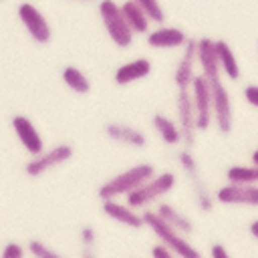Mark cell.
I'll list each match as a JSON object with an SVG mask.
<instances>
[{
  "mask_svg": "<svg viewBox=\"0 0 258 258\" xmlns=\"http://www.w3.org/2000/svg\"><path fill=\"white\" fill-rule=\"evenodd\" d=\"M216 54H218L220 71L230 81H238L240 79V64H238V58H236L234 48L230 46V42L224 40V38H218L216 40Z\"/></svg>",
  "mask_w": 258,
  "mask_h": 258,
  "instance_id": "21",
  "label": "cell"
},
{
  "mask_svg": "<svg viewBox=\"0 0 258 258\" xmlns=\"http://www.w3.org/2000/svg\"><path fill=\"white\" fill-rule=\"evenodd\" d=\"M157 171L151 163H137V165L109 177L105 183H101L97 189V196L101 198V202L103 200H119L121 196H129L131 191H135L139 185H143Z\"/></svg>",
  "mask_w": 258,
  "mask_h": 258,
  "instance_id": "1",
  "label": "cell"
},
{
  "mask_svg": "<svg viewBox=\"0 0 258 258\" xmlns=\"http://www.w3.org/2000/svg\"><path fill=\"white\" fill-rule=\"evenodd\" d=\"M121 6V12H123V18L125 22L129 24V28L133 30V34H147L151 30V20L149 16L143 12L141 6H137L135 0H125Z\"/></svg>",
  "mask_w": 258,
  "mask_h": 258,
  "instance_id": "20",
  "label": "cell"
},
{
  "mask_svg": "<svg viewBox=\"0 0 258 258\" xmlns=\"http://www.w3.org/2000/svg\"><path fill=\"white\" fill-rule=\"evenodd\" d=\"M97 12L101 16V22L105 26V32L109 34L111 42L119 48H129L133 44V30L129 28V24L123 18L121 6L115 0H99Z\"/></svg>",
  "mask_w": 258,
  "mask_h": 258,
  "instance_id": "4",
  "label": "cell"
},
{
  "mask_svg": "<svg viewBox=\"0 0 258 258\" xmlns=\"http://www.w3.org/2000/svg\"><path fill=\"white\" fill-rule=\"evenodd\" d=\"M26 252H28V250H26L20 242L10 240V242H6V244L2 246V250H0V258H24Z\"/></svg>",
  "mask_w": 258,
  "mask_h": 258,
  "instance_id": "27",
  "label": "cell"
},
{
  "mask_svg": "<svg viewBox=\"0 0 258 258\" xmlns=\"http://www.w3.org/2000/svg\"><path fill=\"white\" fill-rule=\"evenodd\" d=\"M79 240H81V246L95 248V244H97V230L93 226H83L81 232H79Z\"/></svg>",
  "mask_w": 258,
  "mask_h": 258,
  "instance_id": "28",
  "label": "cell"
},
{
  "mask_svg": "<svg viewBox=\"0 0 258 258\" xmlns=\"http://www.w3.org/2000/svg\"><path fill=\"white\" fill-rule=\"evenodd\" d=\"M248 230H250V236H252L254 240H258V218L250 222V226H248Z\"/></svg>",
  "mask_w": 258,
  "mask_h": 258,
  "instance_id": "33",
  "label": "cell"
},
{
  "mask_svg": "<svg viewBox=\"0 0 258 258\" xmlns=\"http://www.w3.org/2000/svg\"><path fill=\"white\" fill-rule=\"evenodd\" d=\"M16 14H18L22 26L26 28V32L30 34V38H32L34 42H38V44L50 42V38H52V28H50L48 20L44 18V14H42L34 4H30V2L18 4Z\"/></svg>",
  "mask_w": 258,
  "mask_h": 258,
  "instance_id": "9",
  "label": "cell"
},
{
  "mask_svg": "<svg viewBox=\"0 0 258 258\" xmlns=\"http://www.w3.org/2000/svg\"><path fill=\"white\" fill-rule=\"evenodd\" d=\"M177 183V177L173 171H161L155 173L151 179H147L143 185H139L135 191L125 196V204L133 210H145L147 206L159 202L163 196H167Z\"/></svg>",
  "mask_w": 258,
  "mask_h": 258,
  "instance_id": "3",
  "label": "cell"
},
{
  "mask_svg": "<svg viewBox=\"0 0 258 258\" xmlns=\"http://www.w3.org/2000/svg\"><path fill=\"white\" fill-rule=\"evenodd\" d=\"M143 222L145 226L153 232V236L163 244L167 246L177 258H202V252L187 240V236L179 234L177 230H173L169 224H165L155 210H143Z\"/></svg>",
  "mask_w": 258,
  "mask_h": 258,
  "instance_id": "2",
  "label": "cell"
},
{
  "mask_svg": "<svg viewBox=\"0 0 258 258\" xmlns=\"http://www.w3.org/2000/svg\"><path fill=\"white\" fill-rule=\"evenodd\" d=\"M103 131L111 141H117V143H123V145L135 147V149H143L147 145V135L141 129H137L133 125H127V123L111 121L103 127Z\"/></svg>",
  "mask_w": 258,
  "mask_h": 258,
  "instance_id": "16",
  "label": "cell"
},
{
  "mask_svg": "<svg viewBox=\"0 0 258 258\" xmlns=\"http://www.w3.org/2000/svg\"><path fill=\"white\" fill-rule=\"evenodd\" d=\"M218 204L224 206H250L258 208V185L248 183H226L214 194Z\"/></svg>",
  "mask_w": 258,
  "mask_h": 258,
  "instance_id": "12",
  "label": "cell"
},
{
  "mask_svg": "<svg viewBox=\"0 0 258 258\" xmlns=\"http://www.w3.org/2000/svg\"><path fill=\"white\" fill-rule=\"evenodd\" d=\"M256 54H258V42H256Z\"/></svg>",
  "mask_w": 258,
  "mask_h": 258,
  "instance_id": "35",
  "label": "cell"
},
{
  "mask_svg": "<svg viewBox=\"0 0 258 258\" xmlns=\"http://www.w3.org/2000/svg\"><path fill=\"white\" fill-rule=\"evenodd\" d=\"M135 2H137V6L143 8V12L149 16L151 22H155V24H159V26L163 24V20H165V12H163L159 0H135Z\"/></svg>",
  "mask_w": 258,
  "mask_h": 258,
  "instance_id": "26",
  "label": "cell"
},
{
  "mask_svg": "<svg viewBox=\"0 0 258 258\" xmlns=\"http://www.w3.org/2000/svg\"><path fill=\"white\" fill-rule=\"evenodd\" d=\"M210 258H232V256H230V252H228V248L224 244L214 242L210 246Z\"/></svg>",
  "mask_w": 258,
  "mask_h": 258,
  "instance_id": "31",
  "label": "cell"
},
{
  "mask_svg": "<svg viewBox=\"0 0 258 258\" xmlns=\"http://www.w3.org/2000/svg\"><path fill=\"white\" fill-rule=\"evenodd\" d=\"M73 145L69 143H58V145H52L50 149H44L40 155L32 157L30 161H26L24 165V173L28 177H40L42 173L67 163L71 157H73Z\"/></svg>",
  "mask_w": 258,
  "mask_h": 258,
  "instance_id": "7",
  "label": "cell"
},
{
  "mask_svg": "<svg viewBox=\"0 0 258 258\" xmlns=\"http://www.w3.org/2000/svg\"><path fill=\"white\" fill-rule=\"evenodd\" d=\"M177 163L181 167V171L187 175L189 183H191V189H194V198H196V206L200 212L204 214H210L214 210V204H216V198L210 194V189L206 187V183L202 181L200 177V165L191 153V149H179L177 151Z\"/></svg>",
  "mask_w": 258,
  "mask_h": 258,
  "instance_id": "5",
  "label": "cell"
},
{
  "mask_svg": "<svg viewBox=\"0 0 258 258\" xmlns=\"http://www.w3.org/2000/svg\"><path fill=\"white\" fill-rule=\"evenodd\" d=\"M244 99L248 105L258 109V85H246L244 87Z\"/></svg>",
  "mask_w": 258,
  "mask_h": 258,
  "instance_id": "30",
  "label": "cell"
},
{
  "mask_svg": "<svg viewBox=\"0 0 258 258\" xmlns=\"http://www.w3.org/2000/svg\"><path fill=\"white\" fill-rule=\"evenodd\" d=\"M101 212L107 218H111L113 222H117L121 226H127V228H133V230H139V228L145 226L143 214L133 210L127 204H121L119 200H103L101 202Z\"/></svg>",
  "mask_w": 258,
  "mask_h": 258,
  "instance_id": "15",
  "label": "cell"
},
{
  "mask_svg": "<svg viewBox=\"0 0 258 258\" xmlns=\"http://www.w3.org/2000/svg\"><path fill=\"white\" fill-rule=\"evenodd\" d=\"M250 161H252L254 165H258V149H254V151H252V155H250Z\"/></svg>",
  "mask_w": 258,
  "mask_h": 258,
  "instance_id": "34",
  "label": "cell"
},
{
  "mask_svg": "<svg viewBox=\"0 0 258 258\" xmlns=\"http://www.w3.org/2000/svg\"><path fill=\"white\" fill-rule=\"evenodd\" d=\"M187 34L177 26H157L145 34V40L153 48H183L187 42Z\"/></svg>",
  "mask_w": 258,
  "mask_h": 258,
  "instance_id": "17",
  "label": "cell"
},
{
  "mask_svg": "<svg viewBox=\"0 0 258 258\" xmlns=\"http://www.w3.org/2000/svg\"><path fill=\"white\" fill-rule=\"evenodd\" d=\"M149 254H151V258H177V256H175V254H173V252H171L167 246H163L161 242L153 244Z\"/></svg>",
  "mask_w": 258,
  "mask_h": 258,
  "instance_id": "29",
  "label": "cell"
},
{
  "mask_svg": "<svg viewBox=\"0 0 258 258\" xmlns=\"http://www.w3.org/2000/svg\"><path fill=\"white\" fill-rule=\"evenodd\" d=\"M198 64L202 69V77L212 85L222 81V71H220V62H218V54H216V40L214 38H198Z\"/></svg>",
  "mask_w": 258,
  "mask_h": 258,
  "instance_id": "14",
  "label": "cell"
},
{
  "mask_svg": "<svg viewBox=\"0 0 258 258\" xmlns=\"http://www.w3.org/2000/svg\"><path fill=\"white\" fill-rule=\"evenodd\" d=\"M26 250L32 258H64L60 252H56L52 246H48L42 240H28Z\"/></svg>",
  "mask_w": 258,
  "mask_h": 258,
  "instance_id": "25",
  "label": "cell"
},
{
  "mask_svg": "<svg viewBox=\"0 0 258 258\" xmlns=\"http://www.w3.org/2000/svg\"><path fill=\"white\" fill-rule=\"evenodd\" d=\"M157 216L165 222V224H169L173 230H177L179 234H183V236H189L196 228H194V222H191V218L187 216V214H183L181 210H177L173 204H169V202H159L157 204Z\"/></svg>",
  "mask_w": 258,
  "mask_h": 258,
  "instance_id": "19",
  "label": "cell"
},
{
  "mask_svg": "<svg viewBox=\"0 0 258 258\" xmlns=\"http://www.w3.org/2000/svg\"><path fill=\"white\" fill-rule=\"evenodd\" d=\"M226 179L230 183L258 185V165H232L226 169Z\"/></svg>",
  "mask_w": 258,
  "mask_h": 258,
  "instance_id": "24",
  "label": "cell"
},
{
  "mask_svg": "<svg viewBox=\"0 0 258 258\" xmlns=\"http://www.w3.org/2000/svg\"><path fill=\"white\" fill-rule=\"evenodd\" d=\"M194 111H196V125L198 131H208L210 125L214 123V113H212V87L210 83L202 77L196 75L191 87H189Z\"/></svg>",
  "mask_w": 258,
  "mask_h": 258,
  "instance_id": "6",
  "label": "cell"
},
{
  "mask_svg": "<svg viewBox=\"0 0 258 258\" xmlns=\"http://www.w3.org/2000/svg\"><path fill=\"white\" fill-rule=\"evenodd\" d=\"M196 64H198V38H187L181 56L173 71V81L177 91H189L194 79H196Z\"/></svg>",
  "mask_w": 258,
  "mask_h": 258,
  "instance_id": "11",
  "label": "cell"
},
{
  "mask_svg": "<svg viewBox=\"0 0 258 258\" xmlns=\"http://www.w3.org/2000/svg\"><path fill=\"white\" fill-rule=\"evenodd\" d=\"M62 83L77 95H87L91 91V81L87 79V75L73 64L62 69Z\"/></svg>",
  "mask_w": 258,
  "mask_h": 258,
  "instance_id": "23",
  "label": "cell"
},
{
  "mask_svg": "<svg viewBox=\"0 0 258 258\" xmlns=\"http://www.w3.org/2000/svg\"><path fill=\"white\" fill-rule=\"evenodd\" d=\"M212 113L214 123L222 135H228L234 127V113H232V97L230 91L222 81L212 83Z\"/></svg>",
  "mask_w": 258,
  "mask_h": 258,
  "instance_id": "10",
  "label": "cell"
},
{
  "mask_svg": "<svg viewBox=\"0 0 258 258\" xmlns=\"http://www.w3.org/2000/svg\"><path fill=\"white\" fill-rule=\"evenodd\" d=\"M175 121H177L179 133H181V143L185 145V149H191L196 145L198 125H196V111H194V103H191L189 91H177Z\"/></svg>",
  "mask_w": 258,
  "mask_h": 258,
  "instance_id": "8",
  "label": "cell"
},
{
  "mask_svg": "<svg viewBox=\"0 0 258 258\" xmlns=\"http://www.w3.org/2000/svg\"><path fill=\"white\" fill-rule=\"evenodd\" d=\"M149 75H151V60L145 58V56H139V58L127 60L121 67H117V71L113 75V81H115V85L125 87V85H131L135 81H141Z\"/></svg>",
  "mask_w": 258,
  "mask_h": 258,
  "instance_id": "18",
  "label": "cell"
},
{
  "mask_svg": "<svg viewBox=\"0 0 258 258\" xmlns=\"http://www.w3.org/2000/svg\"><path fill=\"white\" fill-rule=\"evenodd\" d=\"M12 129L20 141V145L24 147L26 153H30L32 157L40 155L44 151V139L40 135V131L34 127V123L24 117V115H14L12 117Z\"/></svg>",
  "mask_w": 258,
  "mask_h": 258,
  "instance_id": "13",
  "label": "cell"
},
{
  "mask_svg": "<svg viewBox=\"0 0 258 258\" xmlns=\"http://www.w3.org/2000/svg\"><path fill=\"white\" fill-rule=\"evenodd\" d=\"M151 125H153L155 133L159 135V139H161L165 145L173 147V145L181 143V133H179L177 121L169 119V117L163 115V113H155V115L151 117Z\"/></svg>",
  "mask_w": 258,
  "mask_h": 258,
  "instance_id": "22",
  "label": "cell"
},
{
  "mask_svg": "<svg viewBox=\"0 0 258 258\" xmlns=\"http://www.w3.org/2000/svg\"><path fill=\"white\" fill-rule=\"evenodd\" d=\"M81 258H97V256H95V248H91V246H81Z\"/></svg>",
  "mask_w": 258,
  "mask_h": 258,
  "instance_id": "32",
  "label": "cell"
}]
</instances>
